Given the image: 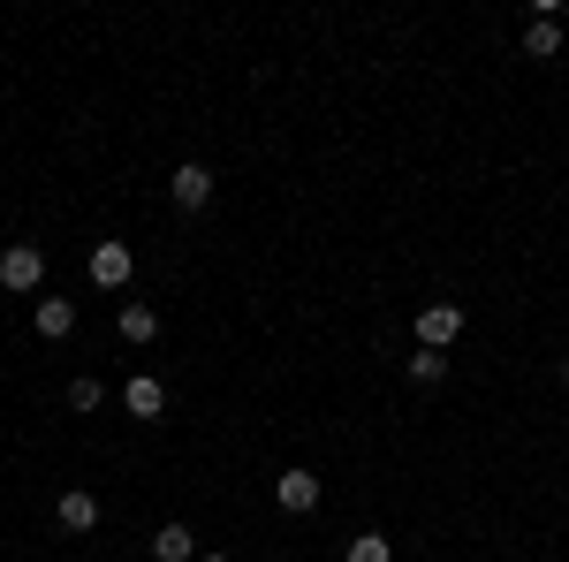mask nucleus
<instances>
[{"instance_id": "obj_2", "label": "nucleus", "mask_w": 569, "mask_h": 562, "mask_svg": "<svg viewBox=\"0 0 569 562\" xmlns=\"http://www.w3.org/2000/svg\"><path fill=\"white\" fill-rule=\"evenodd\" d=\"M168 198H176L182 214H206V206H213V175L198 168V160H182V168L168 175Z\"/></svg>"}, {"instance_id": "obj_15", "label": "nucleus", "mask_w": 569, "mask_h": 562, "mask_svg": "<svg viewBox=\"0 0 569 562\" xmlns=\"http://www.w3.org/2000/svg\"><path fill=\"white\" fill-rule=\"evenodd\" d=\"M198 562H228V555H198Z\"/></svg>"}, {"instance_id": "obj_6", "label": "nucleus", "mask_w": 569, "mask_h": 562, "mask_svg": "<svg viewBox=\"0 0 569 562\" xmlns=\"http://www.w3.org/2000/svg\"><path fill=\"white\" fill-rule=\"evenodd\" d=\"M53 517H61V532H91V524H99V494H84V486H69V494L53 502Z\"/></svg>"}, {"instance_id": "obj_5", "label": "nucleus", "mask_w": 569, "mask_h": 562, "mask_svg": "<svg viewBox=\"0 0 569 562\" xmlns=\"http://www.w3.org/2000/svg\"><path fill=\"white\" fill-rule=\"evenodd\" d=\"M130 244H91V282H99V289H122V282H130Z\"/></svg>"}, {"instance_id": "obj_8", "label": "nucleus", "mask_w": 569, "mask_h": 562, "mask_svg": "<svg viewBox=\"0 0 569 562\" xmlns=\"http://www.w3.org/2000/svg\"><path fill=\"white\" fill-rule=\"evenodd\" d=\"M122 403H130V418H160V411H168V388H160L152 373H137L130 388H122Z\"/></svg>"}, {"instance_id": "obj_3", "label": "nucleus", "mask_w": 569, "mask_h": 562, "mask_svg": "<svg viewBox=\"0 0 569 562\" xmlns=\"http://www.w3.org/2000/svg\"><path fill=\"white\" fill-rule=\"evenodd\" d=\"M463 335V304H426L418 312V349H448Z\"/></svg>"}, {"instance_id": "obj_11", "label": "nucleus", "mask_w": 569, "mask_h": 562, "mask_svg": "<svg viewBox=\"0 0 569 562\" xmlns=\"http://www.w3.org/2000/svg\"><path fill=\"white\" fill-rule=\"evenodd\" d=\"M122 335H130V343H152V335H160V312H152V304H122Z\"/></svg>"}, {"instance_id": "obj_7", "label": "nucleus", "mask_w": 569, "mask_h": 562, "mask_svg": "<svg viewBox=\"0 0 569 562\" xmlns=\"http://www.w3.org/2000/svg\"><path fill=\"white\" fill-rule=\"evenodd\" d=\"M198 555H206V548L190 540V524H160V532H152V562H198Z\"/></svg>"}, {"instance_id": "obj_10", "label": "nucleus", "mask_w": 569, "mask_h": 562, "mask_svg": "<svg viewBox=\"0 0 569 562\" xmlns=\"http://www.w3.org/2000/svg\"><path fill=\"white\" fill-rule=\"evenodd\" d=\"M525 53H531V61H555V53H562V23H547V16H531V31H525Z\"/></svg>"}, {"instance_id": "obj_4", "label": "nucleus", "mask_w": 569, "mask_h": 562, "mask_svg": "<svg viewBox=\"0 0 569 562\" xmlns=\"http://www.w3.org/2000/svg\"><path fill=\"white\" fill-rule=\"evenodd\" d=\"M273 502H281L289 517L319 510V472H305V464H297V472H281V479H273Z\"/></svg>"}, {"instance_id": "obj_9", "label": "nucleus", "mask_w": 569, "mask_h": 562, "mask_svg": "<svg viewBox=\"0 0 569 562\" xmlns=\"http://www.w3.org/2000/svg\"><path fill=\"white\" fill-rule=\"evenodd\" d=\"M69 327H77V304H69V297H39V335H46V343H61Z\"/></svg>"}, {"instance_id": "obj_1", "label": "nucleus", "mask_w": 569, "mask_h": 562, "mask_svg": "<svg viewBox=\"0 0 569 562\" xmlns=\"http://www.w3.org/2000/svg\"><path fill=\"white\" fill-rule=\"evenodd\" d=\"M39 282H46V252H39V244H8V252H0V289L31 297Z\"/></svg>"}, {"instance_id": "obj_14", "label": "nucleus", "mask_w": 569, "mask_h": 562, "mask_svg": "<svg viewBox=\"0 0 569 562\" xmlns=\"http://www.w3.org/2000/svg\"><path fill=\"white\" fill-rule=\"evenodd\" d=\"M69 403H77V411H99V403H107V388H99L91 373H77V381H69Z\"/></svg>"}, {"instance_id": "obj_12", "label": "nucleus", "mask_w": 569, "mask_h": 562, "mask_svg": "<svg viewBox=\"0 0 569 562\" xmlns=\"http://www.w3.org/2000/svg\"><path fill=\"white\" fill-rule=\"evenodd\" d=\"M440 373H448V349H418V357H410V381H418V388H433Z\"/></svg>"}, {"instance_id": "obj_13", "label": "nucleus", "mask_w": 569, "mask_h": 562, "mask_svg": "<svg viewBox=\"0 0 569 562\" xmlns=\"http://www.w3.org/2000/svg\"><path fill=\"white\" fill-rule=\"evenodd\" d=\"M395 548H388V532H357L350 540V562H388Z\"/></svg>"}]
</instances>
